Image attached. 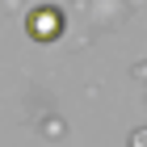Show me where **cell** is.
I'll use <instances>...</instances> for the list:
<instances>
[{
	"label": "cell",
	"mask_w": 147,
	"mask_h": 147,
	"mask_svg": "<svg viewBox=\"0 0 147 147\" xmlns=\"http://www.w3.org/2000/svg\"><path fill=\"white\" fill-rule=\"evenodd\" d=\"M25 30H30V38H38V42H55V38L63 34V13H59L55 4H38V9L25 17Z\"/></svg>",
	"instance_id": "obj_1"
}]
</instances>
